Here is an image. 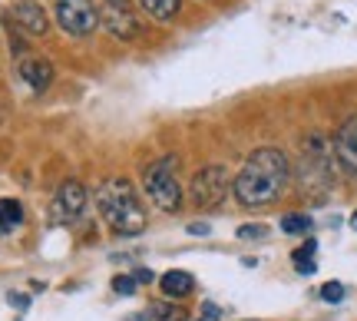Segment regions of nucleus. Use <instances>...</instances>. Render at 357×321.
<instances>
[{"instance_id": "9b49d317", "label": "nucleus", "mask_w": 357, "mask_h": 321, "mask_svg": "<svg viewBox=\"0 0 357 321\" xmlns=\"http://www.w3.org/2000/svg\"><path fill=\"white\" fill-rule=\"evenodd\" d=\"M132 321H189V311L172 305V301H153L149 308L132 315Z\"/></svg>"}, {"instance_id": "f03ea898", "label": "nucleus", "mask_w": 357, "mask_h": 321, "mask_svg": "<svg viewBox=\"0 0 357 321\" xmlns=\"http://www.w3.org/2000/svg\"><path fill=\"white\" fill-rule=\"evenodd\" d=\"M96 206H100V216L106 218V225L119 235H139L146 229V209H142L136 189L123 176H109L100 182Z\"/></svg>"}, {"instance_id": "f3484780", "label": "nucleus", "mask_w": 357, "mask_h": 321, "mask_svg": "<svg viewBox=\"0 0 357 321\" xmlns=\"http://www.w3.org/2000/svg\"><path fill=\"white\" fill-rule=\"evenodd\" d=\"M321 298H324L328 305L344 301V285H341V282H324V285H321Z\"/></svg>"}, {"instance_id": "5701e85b", "label": "nucleus", "mask_w": 357, "mask_h": 321, "mask_svg": "<svg viewBox=\"0 0 357 321\" xmlns=\"http://www.w3.org/2000/svg\"><path fill=\"white\" fill-rule=\"evenodd\" d=\"M189 232L192 235H208V222H192Z\"/></svg>"}, {"instance_id": "4be33fe9", "label": "nucleus", "mask_w": 357, "mask_h": 321, "mask_svg": "<svg viewBox=\"0 0 357 321\" xmlns=\"http://www.w3.org/2000/svg\"><path fill=\"white\" fill-rule=\"evenodd\" d=\"M132 278H136L139 285H146V282H153V271H149V269H136V275H132Z\"/></svg>"}, {"instance_id": "6e6552de", "label": "nucleus", "mask_w": 357, "mask_h": 321, "mask_svg": "<svg viewBox=\"0 0 357 321\" xmlns=\"http://www.w3.org/2000/svg\"><path fill=\"white\" fill-rule=\"evenodd\" d=\"M102 24H106V30L116 33L119 40H132L136 33H139V24L132 20V13H129L126 7H113V3H106V7H102Z\"/></svg>"}, {"instance_id": "412c9836", "label": "nucleus", "mask_w": 357, "mask_h": 321, "mask_svg": "<svg viewBox=\"0 0 357 321\" xmlns=\"http://www.w3.org/2000/svg\"><path fill=\"white\" fill-rule=\"evenodd\" d=\"M7 301H10L13 308H26V305H30V301H26V295H17V292H10V295H7Z\"/></svg>"}, {"instance_id": "0eeeda50", "label": "nucleus", "mask_w": 357, "mask_h": 321, "mask_svg": "<svg viewBox=\"0 0 357 321\" xmlns=\"http://www.w3.org/2000/svg\"><path fill=\"white\" fill-rule=\"evenodd\" d=\"M10 17L13 24H20V30L30 33V37H43L47 33V13H43L37 0H17L10 7Z\"/></svg>"}, {"instance_id": "dca6fc26", "label": "nucleus", "mask_w": 357, "mask_h": 321, "mask_svg": "<svg viewBox=\"0 0 357 321\" xmlns=\"http://www.w3.org/2000/svg\"><path fill=\"white\" fill-rule=\"evenodd\" d=\"M311 218L305 216V212H288V216L281 218V232H288V235H305V232H311Z\"/></svg>"}, {"instance_id": "1a4fd4ad", "label": "nucleus", "mask_w": 357, "mask_h": 321, "mask_svg": "<svg viewBox=\"0 0 357 321\" xmlns=\"http://www.w3.org/2000/svg\"><path fill=\"white\" fill-rule=\"evenodd\" d=\"M83 206H86V189H83L79 182L66 179L63 186H60V193H56V216L73 218L83 212Z\"/></svg>"}, {"instance_id": "b1692460", "label": "nucleus", "mask_w": 357, "mask_h": 321, "mask_svg": "<svg viewBox=\"0 0 357 321\" xmlns=\"http://www.w3.org/2000/svg\"><path fill=\"white\" fill-rule=\"evenodd\" d=\"M113 7H129V0H109Z\"/></svg>"}, {"instance_id": "39448f33", "label": "nucleus", "mask_w": 357, "mask_h": 321, "mask_svg": "<svg viewBox=\"0 0 357 321\" xmlns=\"http://www.w3.org/2000/svg\"><path fill=\"white\" fill-rule=\"evenodd\" d=\"M56 20L66 33L86 37L100 24V10H96L93 0H56Z\"/></svg>"}, {"instance_id": "6ab92c4d", "label": "nucleus", "mask_w": 357, "mask_h": 321, "mask_svg": "<svg viewBox=\"0 0 357 321\" xmlns=\"http://www.w3.org/2000/svg\"><path fill=\"white\" fill-rule=\"evenodd\" d=\"M265 235H268L265 225H242L238 229V239H265Z\"/></svg>"}, {"instance_id": "f257e3e1", "label": "nucleus", "mask_w": 357, "mask_h": 321, "mask_svg": "<svg viewBox=\"0 0 357 321\" xmlns=\"http://www.w3.org/2000/svg\"><path fill=\"white\" fill-rule=\"evenodd\" d=\"M291 182V163L281 149H255L245 159L242 172L231 182V193L245 209H265L271 202H278L281 193Z\"/></svg>"}, {"instance_id": "393cba45", "label": "nucleus", "mask_w": 357, "mask_h": 321, "mask_svg": "<svg viewBox=\"0 0 357 321\" xmlns=\"http://www.w3.org/2000/svg\"><path fill=\"white\" fill-rule=\"evenodd\" d=\"M351 225H354V229H357V212H354V216H351Z\"/></svg>"}, {"instance_id": "9d476101", "label": "nucleus", "mask_w": 357, "mask_h": 321, "mask_svg": "<svg viewBox=\"0 0 357 321\" xmlns=\"http://www.w3.org/2000/svg\"><path fill=\"white\" fill-rule=\"evenodd\" d=\"M20 77L26 80V87H33L37 93H43L53 83V66H50V60H43V57H26L24 64H20Z\"/></svg>"}, {"instance_id": "aec40b11", "label": "nucleus", "mask_w": 357, "mask_h": 321, "mask_svg": "<svg viewBox=\"0 0 357 321\" xmlns=\"http://www.w3.org/2000/svg\"><path fill=\"white\" fill-rule=\"evenodd\" d=\"M218 315H222V311H218L212 301H208V305H202V321H215Z\"/></svg>"}, {"instance_id": "20e7f679", "label": "nucleus", "mask_w": 357, "mask_h": 321, "mask_svg": "<svg viewBox=\"0 0 357 321\" xmlns=\"http://www.w3.org/2000/svg\"><path fill=\"white\" fill-rule=\"evenodd\" d=\"M231 193V179L225 166H205L192 179V202L199 209H215Z\"/></svg>"}, {"instance_id": "f8f14e48", "label": "nucleus", "mask_w": 357, "mask_h": 321, "mask_svg": "<svg viewBox=\"0 0 357 321\" xmlns=\"http://www.w3.org/2000/svg\"><path fill=\"white\" fill-rule=\"evenodd\" d=\"M159 288H162L169 298H182V295H189L192 288H195V278H192L189 271L172 269V271H166V275L159 278Z\"/></svg>"}, {"instance_id": "423d86ee", "label": "nucleus", "mask_w": 357, "mask_h": 321, "mask_svg": "<svg viewBox=\"0 0 357 321\" xmlns=\"http://www.w3.org/2000/svg\"><path fill=\"white\" fill-rule=\"evenodd\" d=\"M334 159L347 176L357 179V116H347L334 133Z\"/></svg>"}, {"instance_id": "4468645a", "label": "nucleus", "mask_w": 357, "mask_h": 321, "mask_svg": "<svg viewBox=\"0 0 357 321\" xmlns=\"http://www.w3.org/2000/svg\"><path fill=\"white\" fill-rule=\"evenodd\" d=\"M139 3L153 20H172L178 13V7H182V0H139Z\"/></svg>"}, {"instance_id": "2eb2a0df", "label": "nucleus", "mask_w": 357, "mask_h": 321, "mask_svg": "<svg viewBox=\"0 0 357 321\" xmlns=\"http://www.w3.org/2000/svg\"><path fill=\"white\" fill-rule=\"evenodd\" d=\"M24 222V209H20V202H13V199H0V235L3 232L17 229Z\"/></svg>"}, {"instance_id": "a211bd4d", "label": "nucleus", "mask_w": 357, "mask_h": 321, "mask_svg": "<svg viewBox=\"0 0 357 321\" xmlns=\"http://www.w3.org/2000/svg\"><path fill=\"white\" fill-rule=\"evenodd\" d=\"M136 278H132V275H116L113 278V292L116 295H132V292H136Z\"/></svg>"}, {"instance_id": "7ed1b4c3", "label": "nucleus", "mask_w": 357, "mask_h": 321, "mask_svg": "<svg viewBox=\"0 0 357 321\" xmlns=\"http://www.w3.org/2000/svg\"><path fill=\"white\" fill-rule=\"evenodd\" d=\"M142 186H146L149 199H153L162 212H176V209L182 206V186H178L176 172H172V159H162V163L146 166Z\"/></svg>"}, {"instance_id": "ddd939ff", "label": "nucleus", "mask_w": 357, "mask_h": 321, "mask_svg": "<svg viewBox=\"0 0 357 321\" xmlns=\"http://www.w3.org/2000/svg\"><path fill=\"white\" fill-rule=\"evenodd\" d=\"M314 252H318V242H314V239H307L301 248H294L291 252L294 269L301 271V275H314V271H318V265H314Z\"/></svg>"}]
</instances>
